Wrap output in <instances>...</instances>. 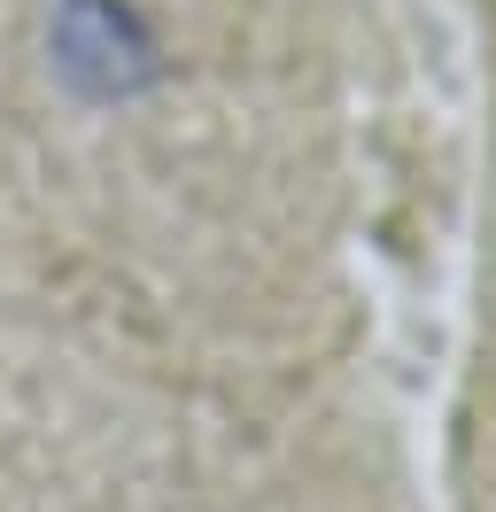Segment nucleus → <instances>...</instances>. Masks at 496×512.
Here are the masks:
<instances>
[{
	"label": "nucleus",
	"mask_w": 496,
	"mask_h": 512,
	"mask_svg": "<svg viewBox=\"0 0 496 512\" xmlns=\"http://www.w3.org/2000/svg\"><path fill=\"white\" fill-rule=\"evenodd\" d=\"M47 55H55V78L86 101H132L163 78V47L124 0H55Z\"/></svg>",
	"instance_id": "f257e3e1"
}]
</instances>
